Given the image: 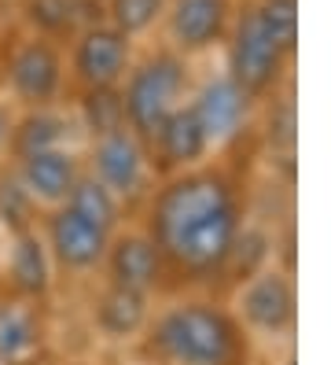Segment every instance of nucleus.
<instances>
[{
  "instance_id": "nucleus-21",
  "label": "nucleus",
  "mask_w": 331,
  "mask_h": 365,
  "mask_svg": "<svg viewBox=\"0 0 331 365\" xmlns=\"http://www.w3.org/2000/svg\"><path fill=\"white\" fill-rule=\"evenodd\" d=\"M169 0H103V19L110 26H118L125 37L140 41L162 26Z\"/></svg>"
},
{
  "instance_id": "nucleus-8",
  "label": "nucleus",
  "mask_w": 331,
  "mask_h": 365,
  "mask_svg": "<svg viewBox=\"0 0 331 365\" xmlns=\"http://www.w3.org/2000/svg\"><path fill=\"white\" fill-rule=\"evenodd\" d=\"M85 174H93L107 192H115L122 200V207H129L151 192L147 185L154 178V166H151L147 144L132 130H118V133L96 137L88 144V170Z\"/></svg>"
},
{
  "instance_id": "nucleus-10",
  "label": "nucleus",
  "mask_w": 331,
  "mask_h": 365,
  "mask_svg": "<svg viewBox=\"0 0 331 365\" xmlns=\"http://www.w3.org/2000/svg\"><path fill=\"white\" fill-rule=\"evenodd\" d=\"M188 107L195 111V118H199V125H203V133H206L214 155H217L247 130L254 100L243 93L225 71H217V74H206V78H199L191 85Z\"/></svg>"
},
{
  "instance_id": "nucleus-5",
  "label": "nucleus",
  "mask_w": 331,
  "mask_h": 365,
  "mask_svg": "<svg viewBox=\"0 0 331 365\" xmlns=\"http://www.w3.org/2000/svg\"><path fill=\"white\" fill-rule=\"evenodd\" d=\"M132 59H137V41L125 37L107 19H93L70 37L66 52V78L81 89H118L125 81Z\"/></svg>"
},
{
  "instance_id": "nucleus-2",
  "label": "nucleus",
  "mask_w": 331,
  "mask_h": 365,
  "mask_svg": "<svg viewBox=\"0 0 331 365\" xmlns=\"http://www.w3.org/2000/svg\"><path fill=\"white\" fill-rule=\"evenodd\" d=\"M144 343L147 354L162 365H239L243 358L236 317L206 299H181L151 314Z\"/></svg>"
},
{
  "instance_id": "nucleus-16",
  "label": "nucleus",
  "mask_w": 331,
  "mask_h": 365,
  "mask_svg": "<svg viewBox=\"0 0 331 365\" xmlns=\"http://www.w3.org/2000/svg\"><path fill=\"white\" fill-rule=\"evenodd\" d=\"M93 325H96V332H100L103 339H110V343L140 339V336L147 332V325H151V299L107 284V288L96 295Z\"/></svg>"
},
{
  "instance_id": "nucleus-24",
  "label": "nucleus",
  "mask_w": 331,
  "mask_h": 365,
  "mask_svg": "<svg viewBox=\"0 0 331 365\" xmlns=\"http://www.w3.org/2000/svg\"><path fill=\"white\" fill-rule=\"evenodd\" d=\"M283 365H295V358H287V361H283Z\"/></svg>"
},
{
  "instance_id": "nucleus-1",
  "label": "nucleus",
  "mask_w": 331,
  "mask_h": 365,
  "mask_svg": "<svg viewBox=\"0 0 331 365\" xmlns=\"http://www.w3.org/2000/svg\"><path fill=\"white\" fill-rule=\"evenodd\" d=\"M243 225L239 188L221 170L199 166L166 178L151 192L144 232L159 247L166 269L203 281L225 269Z\"/></svg>"
},
{
  "instance_id": "nucleus-23",
  "label": "nucleus",
  "mask_w": 331,
  "mask_h": 365,
  "mask_svg": "<svg viewBox=\"0 0 331 365\" xmlns=\"http://www.w3.org/2000/svg\"><path fill=\"white\" fill-rule=\"evenodd\" d=\"M11 125H15V111H11V103L0 100V155L8 152V140H11Z\"/></svg>"
},
{
  "instance_id": "nucleus-4",
  "label": "nucleus",
  "mask_w": 331,
  "mask_h": 365,
  "mask_svg": "<svg viewBox=\"0 0 331 365\" xmlns=\"http://www.w3.org/2000/svg\"><path fill=\"white\" fill-rule=\"evenodd\" d=\"M221 48H225V74L254 103L269 100L273 93H280V85L291 81L295 56L287 52L273 37V30L261 23L254 0H239L232 30H228V37H225Z\"/></svg>"
},
{
  "instance_id": "nucleus-11",
  "label": "nucleus",
  "mask_w": 331,
  "mask_h": 365,
  "mask_svg": "<svg viewBox=\"0 0 331 365\" xmlns=\"http://www.w3.org/2000/svg\"><path fill=\"white\" fill-rule=\"evenodd\" d=\"M44 244H48L52 262L63 266L66 273H96L103 269L107 247H110V232L81 218L70 207H52L48 222H44Z\"/></svg>"
},
{
  "instance_id": "nucleus-7",
  "label": "nucleus",
  "mask_w": 331,
  "mask_h": 365,
  "mask_svg": "<svg viewBox=\"0 0 331 365\" xmlns=\"http://www.w3.org/2000/svg\"><path fill=\"white\" fill-rule=\"evenodd\" d=\"M232 317L239 332H251L258 339H280L295 329V281L291 273L269 262L254 277L236 284Z\"/></svg>"
},
{
  "instance_id": "nucleus-25",
  "label": "nucleus",
  "mask_w": 331,
  "mask_h": 365,
  "mask_svg": "<svg viewBox=\"0 0 331 365\" xmlns=\"http://www.w3.org/2000/svg\"><path fill=\"white\" fill-rule=\"evenodd\" d=\"M100 4H103V0H100Z\"/></svg>"
},
{
  "instance_id": "nucleus-3",
  "label": "nucleus",
  "mask_w": 331,
  "mask_h": 365,
  "mask_svg": "<svg viewBox=\"0 0 331 365\" xmlns=\"http://www.w3.org/2000/svg\"><path fill=\"white\" fill-rule=\"evenodd\" d=\"M195 85L191 59L173 52L169 45H151L137 52L132 67L122 81V103H125V125L144 144L154 140V133L166 125V118L177 107L188 103V93Z\"/></svg>"
},
{
  "instance_id": "nucleus-12",
  "label": "nucleus",
  "mask_w": 331,
  "mask_h": 365,
  "mask_svg": "<svg viewBox=\"0 0 331 365\" xmlns=\"http://www.w3.org/2000/svg\"><path fill=\"white\" fill-rule=\"evenodd\" d=\"M107 284L125 288V292H137V295H154L166 277V262L154 240L144 229H118L110 236V247H107Z\"/></svg>"
},
{
  "instance_id": "nucleus-17",
  "label": "nucleus",
  "mask_w": 331,
  "mask_h": 365,
  "mask_svg": "<svg viewBox=\"0 0 331 365\" xmlns=\"http://www.w3.org/2000/svg\"><path fill=\"white\" fill-rule=\"evenodd\" d=\"M48 148H66V118L56 107H41V111H22L11 125V140H8V155L15 163L30 159Z\"/></svg>"
},
{
  "instance_id": "nucleus-6",
  "label": "nucleus",
  "mask_w": 331,
  "mask_h": 365,
  "mask_svg": "<svg viewBox=\"0 0 331 365\" xmlns=\"http://www.w3.org/2000/svg\"><path fill=\"white\" fill-rule=\"evenodd\" d=\"M4 85L19 107L41 111V107H56L63 89L70 85L66 78V52L63 45L48 37L26 34L15 41L8 59H4Z\"/></svg>"
},
{
  "instance_id": "nucleus-22",
  "label": "nucleus",
  "mask_w": 331,
  "mask_h": 365,
  "mask_svg": "<svg viewBox=\"0 0 331 365\" xmlns=\"http://www.w3.org/2000/svg\"><path fill=\"white\" fill-rule=\"evenodd\" d=\"M33 210L37 203L30 200V192L22 188V181L15 174L0 178V225H4L11 236L33 229Z\"/></svg>"
},
{
  "instance_id": "nucleus-14",
  "label": "nucleus",
  "mask_w": 331,
  "mask_h": 365,
  "mask_svg": "<svg viewBox=\"0 0 331 365\" xmlns=\"http://www.w3.org/2000/svg\"><path fill=\"white\" fill-rule=\"evenodd\" d=\"M81 159L70 148H48V152H37L30 159H22L15 166V178L22 181V188L30 192V200L37 207H63L70 200V192L81 178Z\"/></svg>"
},
{
  "instance_id": "nucleus-18",
  "label": "nucleus",
  "mask_w": 331,
  "mask_h": 365,
  "mask_svg": "<svg viewBox=\"0 0 331 365\" xmlns=\"http://www.w3.org/2000/svg\"><path fill=\"white\" fill-rule=\"evenodd\" d=\"M41 343V325L37 314L26 303L0 307V361L4 365H22Z\"/></svg>"
},
{
  "instance_id": "nucleus-20",
  "label": "nucleus",
  "mask_w": 331,
  "mask_h": 365,
  "mask_svg": "<svg viewBox=\"0 0 331 365\" xmlns=\"http://www.w3.org/2000/svg\"><path fill=\"white\" fill-rule=\"evenodd\" d=\"M66 207L78 210L81 218H88L93 225H100L110 236L122 229V210H125L122 200L115 196V192H107L93 174H85V170H81V178H78V185L70 192V200H66Z\"/></svg>"
},
{
  "instance_id": "nucleus-15",
  "label": "nucleus",
  "mask_w": 331,
  "mask_h": 365,
  "mask_svg": "<svg viewBox=\"0 0 331 365\" xmlns=\"http://www.w3.org/2000/svg\"><path fill=\"white\" fill-rule=\"evenodd\" d=\"M52 273H56V262L48 255L44 236L37 229L15 232L8 247V284L15 288V295L26 299V303H37V299L52 292Z\"/></svg>"
},
{
  "instance_id": "nucleus-9",
  "label": "nucleus",
  "mask_w": 331,
  "mask_h": 365,
  "mask_svg": "<svg viewBox=\"0 0 331 365\" xmlns=\"http://www.w3.org/2000/svg\"><path fill=\"white\" fill-rule=\"evenodd\" d=\"M239 0H169L162 15V45L184 59L210 56L225 45Z\"/></svg>"
},
{
  "instance_id": "nucleus-19",
  "label": "nucleus",
  "mask_w": 331,
  "mask_h": 365,
  "mask_svg": "<svg viewBox=\"0 0 331 365\" xmlns=\"http://www.w3.org/2000/svg\"><path fill=\"white\" fill-rule=\"evenodd\" d=\"M78 122L88 133V140L129 130L125 125V103H122V85L118 89H81L78 93Z\"/></svg>"
},
{
  "instance_id": "nucleus-13",
  "label": "nucleus",
  "mask_w": 331,
  "mask_h": 365,
  "mask_svg": "<svg viewBox=\"0 0 331 365\" xmlns=\"http://www.w3.org/2000/svg\"><path fill=\"white\" fill-rule=\"evenodd\" d=\"M147 152H151V166L159 170L162 178H173V174H188V170L206 166L214 148L203 133V125H199L195 111L184 103L166 118V125L147 144Z\"/></svg>"
}]
</instances>
